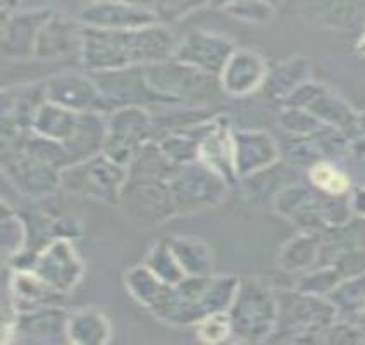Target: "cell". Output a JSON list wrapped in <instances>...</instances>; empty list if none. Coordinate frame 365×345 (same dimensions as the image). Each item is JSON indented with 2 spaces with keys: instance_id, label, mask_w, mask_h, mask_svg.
I'll use <instances>...</instances> for the list:
<instances>
[{
  "instance_id": "46",
  "label": "cell",
  "mask_w": 365,
  "mask_h": 345,
  "mask_svg": "<svg viewBox=\"0 0 365 345\" xmlns=\"http://www.w3.org/2000/svg\"><path fill=\"white\" fill-rule=\"evenodd\" d=\"M364 23H365V21H364Z\"/></svg>"
},
{
  "instance_id": "45",
  "label": "cell",
  "mask_w": 365,
  "mask_h": 345,
  "mask_svg": "<svg viewBox=\"0 0 365 345\" xmlns=\"http://www.w3.org/2000/svg\"><path fill=\"white\" fill-rule=\"evenodd\" d=\"M360 319H365V307H364V311H362V314H360Z\"/></svg>"
},
{
  "instance_id": "1",
  "label": "cell",
  "mask_w": 365,
  "mask_h": 345,
  "mask_svg": "<svg viewBox=\"0 0 365 345\" xmlns=\"http://www.w3.org/2000/svg\"><path fill=\"white\" fill-rule=\"evenodd\" d=\"M176 47V36L163 23L136 30L83 26L80 62L90 73L121 71L173 59Z\"/></svg>"
},
{
  "instance_id": "29",
  "label": "cell",
  "mask_w": 365,
  "mask_h": 345,
  "mask_svg": "<svg viewBox=\"0 0 365 345\" xmlns=\"http://www.w3.org/2000/svg\"><path fill=\"white\" fill-rule=\"evenodd\" d=\"M11 292L14 297L12 302L16 309L19 304L33 306V311L41 309V307L56 306L62 299V294L48 286L31 271H16L14 278L11 280Z\"/></svg>"
},
{
  "instance_id": "37",
  "label": "cell",
  "mask_w": 365,
  "mask_h": 345,
  "mask_svg": "<svg viewBox=\"0 0 365 345\" xmlns=\"http://www.w3.org/2000/svg\"><path fill=\"white\" fill-rule=\"evenodd\" d=\"M219 9L226 11L231 18L243 21L250 24H265L274 19L276 7L271 2H259V0H248V2H226L217 6Z\"/></svg>"
},
{
  "instance_id": "5",
  "label": "cell",
  "mask_w": 365,
  "mask_h": 345,
  "mask_svg": "<svg viewBox=\"0 0 365 345\" xmlns=\"http://www.w3.org/2000/svg\"><path fill=\"white\" fill-rule=\"evenodd\" d=\"M148 86L163 99L165 106L200 107L212 101L215 91L221 89L219 78L193 66L169 59L143 66Z\"/></svg>"
},
{
  "instance_id": "16",
  "label": "cell",
  "mask_w": 365,
  "mask_h": 345,
  "mask_svg": "<svg viewBox=\"0 0 365 345\" xmlns=\"http://www.w3.org/2000/svg\"><path fill=\"white\" fill-rule=\"evenodd\" d=\"M93 81L97 83L102 97L106 99L110 111L131 106H148V104H163V99L148 86L142 68L121 69V71L93 73Z\"/></svg>"
},
{
  "instance_id": "30",
  "label": "cell",
  "mask_w": 365,
  "mask_h": 345,
  "mask_svg": "<svg viewBox=\"0 0 365 345\" xmlns=\"http://www.w3.org/2000/svg\"><path fill=\"white\" fill-rule=\"evenodd\" d=\"M68 318L66 311L61 307L51 306L41 309L19 313L16 319V331H21L33 339H45V336H57L68 330Z\"/></svg>"
},
{
  "instance_id": "14",
  "label": "cell",
  "mask_w": 365,
  "mask_h": 345,
  "mask_svg": "<svg viewBox=\"0 0 365 345\" xmlns=\"http://www.w3.org/2000/svg\"><path fill=\"white\" fill-rule=\"evenodd\" d=\"M78 23L95 30H136L159 24L152 6L130 2H91L81 6Z\"/></svg>"
},
{
  "instance_id": "19",
  "label": "cell",
  "mask_w": 365,
  "mask_h": 345,
  "mask_svg": "<svg viewBox=\"0 0 365 345\" xmlns=\"http://www.w3.org/2000/svg\"><path fill=\"white\" fill-rule=\"evenodd\" d=\"M281 161V147L264 130L235 131V166L238 180L271 168Z\"/></svg>"
},
{
  "instance_id": "36",
  "label": "cell",
  "mask_w": 365,
  "mask_h": 345,
  "mask_svg": "<svg viewBox=\"0 0 365 345\" xmlns=\"http://www.w3.org/2000/svg\"><path fill=\"white\" fill-rule=\"evenodd\" d=\"M277 126L283 130L289 139H307L314 133L324 128V124L314 118L312 114L298 107L283 106L277 114Z\"/></svg>"
},
{
  "instance_id": "38",
  "label": "cell",
  "mask_w": 365,
  "mask_h": 345,
  "mask_svg": "<svg viewBox=\"0 0 365 345\" xmlns=\"http://www.w3.org/2000/svg\"><path fill=\"white\" fill-rule=\"evenodd\" d=\"M197 336L205 345H222L233 336V326L227 313H217L197 325Z\"/></svg>"
},
{
  "instance_id": "10",
  "label": "cell",
  "mask_w": 365,
  "mask_h": 345,
  "mask_svg": "<svg viewBox=\"0 0 365 345\" xmlns=\"http://www.w3.org/2000/svg\"><path fill=\"white\" fill-rule=\"evenodd\" d=\"M283 106L298 107L312 114L324 126L336 128L343 133H350L354 128L359 111L329 85L321 81H307L298 89Z\"/></svg>"
},
{
  "instance_id": "8",
  "label": "cell",
  "mask_w": 365,
  "mask_h": 345,
  "mask_svg": "<svg viewBox=\"0 0 365 345\" xmlns=\"http://www.w3.org/2000/svg\"><path fill=\"white\" fill-rule=\"evenodd\" d=\"M169 185H171L178 216L198 213L219 206L230 189L222 176L207 168L200 161L181 166L173 180H169Z\"/></svg>"
},
{
  "instance_id": "32",
  "label": "cell",
  "mask_w": 365,
  "mask_h": 345,
  "mask_svg": "<svg viewBox=\"0 0 365 345\" xmlns=\"http://www.w3.org/2000/svg\"><path fill=\"white\" fill-rule=\"evenodd\" d=\"M181 166L173 163L165 152L163 151L159 142L150 140L140 149L136 154L135 161L130 166V176L142 178H159V180H173L174 174L180 171Z\"/></svg>"
},
{
  "instance_id": "26",
  "label": "cell",
  "mask_w": 365,
  "mask_h": 345,
  "mask_svg": "<svg viewBox=\"0 0 365 345\" xmlns=\"http://www.w3.org/2000/svg\"><path fill=\"white\" fill-rule=\"evenodd\" d=\"M66 335L73 345H107L110 339L109 319L98 309L85 307L69 314Z\"/></svg>"
},
{
  "instance_id": "4",
  "label": "cell",
  "mask_w": 365,
  "mask_h": 345,
  "mask_svg": "<svg viewBox=\"0 0 365 345\" xmlns=\"http://www.w3.org/2000/svg\"><path fill=\"white\" fill-rule=\"evenodd\" d=\"M233 336L250 345H259L276 334L279 323L277 294L260 278L240 280L238 292L227 311Z\"/></svg>"
},
{
  "instance_id": "27",
  "label": "cell",
  "mask_w": 365,
  "mask_h": 345,
  "mask_svg": "<svg viewBox=\"0 0 365 345\" xmlns=\"http://www.w3.org/2000/svg\"><path fill=\"white\" fill-rule=\"evenodd\" d=\"M80 114L45 101L33 118L31 131L45 139L66 144L74 135Z\"/></svg>"
},
{
  "instance_id": "3",
  "label": "cell",
  "mask_w": 365,
  "mask_h": 345,
  "mask_svg": "<svg viewBox=\"0 0 365 345\" xmlns=\"http://www.w3.org/2000/svg\"><path fill=\"white\" fill-rule=\"evenodd\" d=\"M272 209L305 234L343 230L354 218L350 199L321 194L300 181L286 185L274 199Z\"/></svg>"
},
{
  "instance_id": "43",
  "label": "cell",
  "mask_w": 365,
  "mask_h": 345,
  "mask_svg": "<svg viewBox=\"0 0 365 345\" xmlns=\"http://www.w3.org/2000/svg\"><path fill=\"white\" fill-rule=\"evenodd\" d=\"M355 51H356V54H360V56L365 57V30H364L362 35H360V39L356 40Z\"/></svg>"
},
{
  "instance_id": "13",
  "label": "cell",
  "mask_w": 365,
  "mask_h": 345,
  "mask_svg": "<svg viewBox=\"0 0 365 345\" xmlns=\"http://www.w3.org/2000/svg\"><path fill=\"white\" fill-rule=\"evenodd\" d=\"M45 101L64 107V109L85 114V112H101L110 114V107L102 97L97 83L88 74L66 71L48 78L43 83Z\"/></svg>"
},
{
  "instance_id": "12",
  "label": "cell",
  "mask_w": 365,
  "mask_h": 345,
  "mask_svg": "<svg viewBox=\"0 0 365 345\" xmlns=\"http://www.w3.org/2000/svg\"><path fill=\"white\" fill-rule=\"evenodd\" d=\"M53 14L43 6H11L2 9V54L6 59L26 61L35 57V45L41 24Z\"/></svg>"
},
{
  "instance_id": "11",
  "label": "cell",
  "mask_w": 365,
  "mask_h": 345,
  "mask_svg": "<svg viewBox=\"0 0 365 345\" xmlns=\"http://www.w3.org/2000/svg\"><path fill=\"white\" fill-rule=\"evenodd\" d=\"M2 169L21 194L30 199H43L61 186L62 171L36 159L30 154L2 145Z\"/></svg>"
},
{
  "instance_id": "28",
  "label": "cell",
  "mask_w": 365,
  "mask_h": 345,
  "mask_svg": "<svg viewBox=\"0 0 365 345\" xmlns=\"http://www.w3.org/2000/svg\"><path fill=\"white\" fill-rule=\"evenodd\" d=\"M288 166L289 164L283 166L279 161V163L271 166V168L242 178V180H240V185H242L243 197L250 204H254V206H264V204L267 202L272 206L277 194H279L286 185L293 183L283 181L286 178V168H288Z\"/></svg>"
},
{
  "instance_id": "23",
  "label": "cell",
  "mask_w": 365,
  "mask_h": 345,
  "mask_svg": "<svg viewBox=\"0 0 365 345\" xmlns=\"http://www.w3.org/2000/svg\"><path fill=\"white\" fill-rule=\"evenodd\" d=\"M300 16L307 24L322 30H348L365 16V6L359 2H305Z\"/></svg>"
},
{
  "instance_id": "40",
  "label": "cell",
  "mask_w": 365,
  "mask_h": 345,
  "mask_svg": "<svg viewBox=\"0 0 365 345\" xmlns=\"http://www.w3.org/2000/svg\"><path fill=\"white\" fill-rule=\"evenodd\" d=\"M209 4H188V2H182V4H163L159 7H153V11L157 12L159 16V21L163 19H169V21H178L185 16H188L190 12L197 11V9H203L207 7Z\"/></svg>"
},
{
  "instance_id": "7",
  "label": "cell",
  "mask_w": 365,
  "mask_h": 345,
  "mask_svg": "<svg viewBox=\"0 0 365 345\" xmlns=\"http://www.w3.org/2000/svg\"><path fill=\"white\" fill-rule=\"evenodd\" d=\"M153 140V116L145 107L131 106L107 116V136L102 154L121 168L130 169L136 154Z\"/></svg>"
},
{
  "instance_id": "31",
  "label": "cell",
  "mask_w": 365,
  "mask_h": 345,
  "mask_svg": "<svg viewBox=\"0 0 365 345\" xmlns=\"http://www.w3.org/2000/svg\"><path fill=\"white\" fill-rule=\"evenodd\" d=\"M171 252L186 278H200L212 274V252L209 245L195 239L168 240Z\"/></svg>"
},
{
  "instance_id": "44",
  "label": "cell",
  "mask_w": 365,
  "mask_h": 345,
  "mask_svg": "<svg viewBox=\"0 0 365 345\" xmlns=\"http://www.w3.org/2000/svg\"><path fill=\"white\" fill-rule=\"evenodd\" d=\"M222 345H250V344L243 342V340L236 339V336H231V339H230V340H227V342H224Z\"/></svg>"
},
{
  "instance_id": "15",
  "label": "cell",
  "mask_w": 365,
  "mask_h": 345,
  "mask_svg": "<svg viewBox=\"0 0 365 345\" xmlns=\"http://www.w3.org/2000/svg\"><path fill=\"white\" fill-rule=\"evenodd\" d=\"M236 49L238 47L235 45V41L227 36L195 30L188 33L181 41H178L173 59L219 78Z\"/></svg>"
},
{
  "instance_id": "22",
  "label": "cell",
  "mask_w": 365,
  "mask_h": 345,
  "mask_svg": "<svg viewBox=\"0 0 365 345\" xmlns=\"http://www.w3.org/2000/svg\"><path fill=\"white\" fill-rule=\"evenodd\" d=\"M107 136V116L101 112H85L80 114L76 131L66 144L71 166L88 161L102 154L103 142Z\"/></svg>"
},
{
  "instance_id": "18",
  "label": "cell",
  "mask_w": 365,
  "mask_h": 345,
  "mask_svg": "<svg viewBox=\"0 0 365 345\" xmlns=\"http://www.w3.org/2000/svg\"><path fill=\"white\" fill-rule=\"evenodd\" d=\"M267 61L254 49H236L233 56L222 69L219 83L226 95L243 99L264 89L269 76Z\"/></svg>"
},
{
  "instance_id": "25",
  "label": "cell",
  "mask_w": 365,
  "mask_h": 345,
  "mask_svg": "<svg viewBox=\"0 0 365 345\" xmlns=\"http://www.w3.org/2000/svg\"><path fill=\"white\" fill-rule=\"evenodd\" d=\"M124 284L136 301L143 307L150 309L153 314H159L168 302L174 285H168L160 280L147 266H136L124 274Z\"/></svg>"
},
{
  "instance_id": "33",
  "label": "cell",
  "mask_w": 365,
  "mask_h": 345,
  "mask_svg": "<svg viewBox=\"0 0 365 345\" xmlns=\"http://www.w3.org/2000/svg\"><path fill=\"white\" fill-rule=\"evenodd\" d=\"M307 180L317 192L333 197H348L354 189L350 176L334 161H321L314 164L307 169Z\"/></svg>"
},
{
  "instance_id": "17",
  "label": "cell",
  "mask_w": 365,
  "mask_h": 345,
  "mask_svg": "<svg viewBox=\"0 0 365 345\" xmlns=\"http://www.w3.org/2000/svg\"><path fill=\"white\" fill-rule=\"evenodd\" d=\"M30 271L53 290L66 295L81 280L83 263L69 240H57L36 254Z\"/></svg>"
},
{
  "instance_id": "42",
  "label": "cell",
  "mask_w": 365,
  "mask_h": 345,
  "mask_svg": "<svg viewBox=\"0 0 365 345\" xmlns=\"http://www.w3.org/2000/svg\"><path fill=\"white\" fill-rule=\"evenodd\" d=\"M348 199H350L351 214L355 218L365 219V185H354Z\"/></svg>"
},
{
  "instance_id": "24",
  "label": "cell",
  "mask_w": 365,
  "mask_h": 345,
  "mask_svg": "<svg viewBox=\"0 0 365 345\" xmlns=\"http://www.w3.org/2000/svg\"><path fill=\"white\" fill-rule=\"evenodd\" d=\"M322 254H324V234L300 231L281 247L276 263L286 273H309L317 268Z\"/></svg>"
},
{
  "instance_id": "34",
  "label": "cell",
  "mask_w": 365,
  "mask_h": 345,
  "mask_svg": "<svg viewBox=\"0 0 365 345\" xmlns=\"http://www.w3.org/2000/svg\"><path fill=\"white\" fill-rule=\"evenodd\" d=\"M327 299L336 307L338 316H348L346 319L360 318L365 307V274L339 285Z\"/></svg>"
},
{
  "instance_id": "35",
  "label": "cell",
  "mask_w": 365,
  "mask_h": 345,
  "mask_svg": "<svg viewBox=\"0 0 365 345\" xmlns=\"http://www.w3.org/2000/svg\"><path fill=\"white\" fill-rule=\"evenodd\" d=\"M145 266L150 268L168 285H178L186 278V274L182 273L176 257L171 252L168 240H159V242L153 244Z\"/></svg>"
},
{
  "instance_id": "39",
  "label": "cell",
  "mask_w": 365,
  "mask_h": 345,
  "mask_svg": "<svg viewBox=\"0 0 365 345\" xmlns=\"http://www.w3.org/2000/svg\"><path fill=\"white\" fill-rule=\"evenodd\" d=\"M365 335L350 319H336L324 331V345H364Z\"/></svg>"
},
{
  "instance_id": "41",
  "label": "cell",
  "mask_w": 365,
  "mask_h": 345,
  "mask_svg": "<svg viewBox=\"0 0 365 345\" xmlns=\"http://www.w3.org/2000/svg\"><path fill=\"white\" fill-rule=\"evenodd\" d=\"M348 140H350L351 156L365 159V111H360L356 116L354 128L348 133Z\"/></svg>"
},
{
  "instance_id": "21",
  "label": "cell",
  "mask_w": 365,
  "mask_h": 345,
  "mask_svg": "<svg viewBox=\"0 0 365 345\" xmlns=\"http://www.w3.org/2000/svg\"><path fill=\"white\" fill-rule=\"evenodd\" d=\"M310 73H312V64L309 57L304 54H294L288 59L277 62L269 71L267 81L264 85L265 94L269 99L281 102L283 106L294 91L310 81Z\"/></svg>"
},
{
  "instance_id": "9",
  "label": "cell",
  "mask_w": 365,
  "mask_h": 345,
  "mask_svg": "<svg viewBox=\"0 0 365 345\" xmlns=\"http://www.w3.org/2000/svg\"><path fill=\"white\" fill-rule=\"evenodd\" d=\"M121 206L133 221L142 226H157L178 216L171 185L159 178L128 176Z\"/></svg>"
},
{
  "instance_id": "6",
  "label": "cell",
  "mask_w": 365,
  "mask_h": 345,
  "mask_svg": "<svg viewBox=\"0 0 365 345\" xmlns=\"http://www.w3.org/2000/svg\"><path fill=\"white\" fill-rule=\"evenodd\" d=\"M130 171L121 168L103 154L91 157L62 171L61 186L69 194L118 206L121 204L123 189L126 185Z\"/></svg>"
},
{
  "instance_id": "20",
  "label": "cell",
  "mask_w": 365,
  "mask_h": 345,
  "mask_svg": "<svg viewBox=\"0 0 365 345\" xmlns=\"http://www.w3.org/2000/svg\"><path fill=\"white\" fill-rule=\"evenodd\" d=\"M83 41V26L66 16L53 14L41 24L35 45V59L59 61L80 56Z\"/></svg>"
},
{
  "instance_id": "2",
  "label": "cell",
  "mask_w": 365,
  "mask_h": 345,
  "mask_svg": "<svg viewBox=\"0 0 365 345\" xmlns=\"http://www.w3.org/2000/svg\"><path fill=\"white\" fill-rule=\"evenodd\" d=\"M240 278L230 274H209L185 278L174 285L165 306L157 318L176 326L198 325L209 316L227 313L238 292Z\"/></svg>"
}]
</instances>
